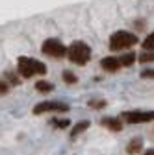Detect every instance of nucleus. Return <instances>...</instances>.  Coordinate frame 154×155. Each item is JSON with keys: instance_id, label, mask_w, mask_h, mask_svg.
<instances>
[{"instance_id": "nucleus-1", "label": "nucleus", "mask_w": 154, "mask_h": 155, "mask_svg": "<svg viewBox=\"0 0 154 155\" xmlns=\"http://www.w3.org/2000/svg\"><path fill=\"white\" fill-rule=\"evenodd\" d=\"M17 70L23 78H33V76H45L47 74V65L32 59V57H19V63H17Z\"/></svg>"}, {"instance_id": "nucleus-2", "label": "nucleus", "mask_w": 154, "mask_h": 155, "mask_svg": "<svg viewBox=\"0 0 154 155\" xmlns=\"http://www.w3.org/2000/svg\"><path fill=\"white\" fill-rule=\"evenodd\" d=\"M67 57H69V61L71 63H74V65H86L89 59H91V48L86 45V43H82V41H74V43H71V46L67 48V54H65Z\"/></svg>"}, {"instance_id": "nucleus-3", "label": "nucleus", "mask_w": 154, "mask_h": 155, "mask_svg": "<svg viewBox=\"0 0 154 155\" xmlns=\"http://www.w3.org/2000/svg\"><path fill=\"white\" fill-rule=\"evenodd\" d=\"M134 45H138V35L132 33V31H126V30H121V31H115L111 37H110V48L113 52H121V50H126Z\"/></svg>"}, {"instance_id": "nucleus-4", "label": "nucleus", "mask_w": 154, "mask_h": 155, "mask_svg": "<svg viewBox=\"0 0 154 155\" xmlns=\"http://www.w3.org/2000/svg\"><path fill=\"white\" fill-rule=\"evenodd\" d=\"M41 50H43V54L45 55H50V57H56V59H60V57H65V54H67V48H65V45L60 41V39H47V41L43 43V46H41Z\"/></svg>"}, {"instance_id": "nucleus-5", "label": "nucleus", "mask_w": 154, "mask_h": 155, "mask_svg": "<svg viewBox=\"0 0 154 155\" xmlns=\"http://www.w3.org/2000/svg\"><path fill=\"white\" fill-rule=\"evenodd\" d=\"M123 118L128 124H145L154 120V113L152 111H126L123 113Z\"/></svg>"}, {"instance_id": "nucleus-6", "label": "nucleus", "mask_w": 154, "mask_h": 155, "mask_svg": "<svg viewBox=\"0 0 154 155\" xmlns=\"http://www.w3.org/2000/svg\"><path fill=\"white\" fill-rule=\"evenodd\" d=\"M61 113V111H69L67 104L61 102H41L33 107V114H43V113Z\"/></svg>"}, {"instance_id": "nucleus-7", "label": "nucleus", "mask_w": 154, "mask_h": 155, "mask_svg": "<svg viewBox=\"0 0 154 155\" xmlns=\"http://www.w3.org/2000/svg\"><path fill=\"white\" fill-rule=\"evenodd\" d=\"M100 67L104 70H108V72H117L121 68V63H119V59L115 55H108V57H104V59L100 61Z\"/></svg>"}, {"instance_id": "nucleus-8", "label": "nucleus", "mask_w": 154, "mask_h": 155, "mask_svg": "<svg viewBox=\"0 0 154 155\" xmlns=\"http://www.w3.org/2000/svg\"><path fill=\"white\" fill-rule=\"evenodd\" d=\"M100 124H102L104 127L113 129V131H121V129H123V120H121V118H102Z\"/></svg>"}, {"instance_id": "nucleus-9", "label": "nucleus", "mask_w": 154, "mask_h": 155, "mask_svg": "<svg viewBox=\"0 0 154 155\" xmlns=\"http://www.w3.org/2000/svg\"><path fill=\"white\" fill-rule=\"evenodd\" d=\"M141 150H143L141 139H134V140H130L128 146H126V153H128V155H136V153H139Z\"/></svg>"}, {"instance_id": "nucleus-10", "label": "nucleus", "mask_w": 154, "mask_h": 155, "mask_svg": "<svg viewBox=\"0 0 154 155\" xmlns=\"http://www.w3.org/2000/svg\"><path fill=\"white\" fill-rule=\"evenodd\" d=\"M89 126H91V124H89L87 120H84V122H78V124H76V126L71 129V139H76V137H78L80 133H84V131H86Z\"/></svg>"}, {"instance_id": "nucleus-11", "label": "nucleus", "mask_w": 154, "mask_h": 155, "mask_svg": "<svg viewBox=\"0 0 154 155\" xmlns=\"http://www.w3.org/2000/svg\"><path fill=\"white\" fill-rule=\"evenodd\" d=\"M117 59H119L121 67H130V65L136 63V54H123L121 57H117Z\"/></svg>"}, {"instance_id": "nucleus-12", "label": "nucleus", "mask_w": 154, "mask_h": 155, "mask_svg": "<svg viewBox=\"0 0 154 155\" xmlns=\"http://www.w3.org/2000/svg\"><path fill=\"white\" fill-rule=\"evenodd\" d=\"M35 89L39 91V92H52V91H54V85L48 83V81H43V80H41V81H37V83H35Z\"/></svg>"}, {"instance_id": "nucleus-13", "label": "nucleus", "mask_w": 154, "mask_h": 155, "mask_svg": "<svg viewBox=\"0 0 154 155\" xmlns=\"http://www.w3.org/2000/svg\"><path fill=\"white\" fill-rule=\"evenodd\" d=\"M50 124H52V126H56V127H60V129H63V127L71 126V120H69V118H52V120H50Z\"/></svg>"}, {"instance_id": "nucleus-14", "label": "nucleus", "mask_w": 154, "mask_h": 155, "mask_svg": "<svg viewBox=\"0 0 154 155\" xmlns=\"http://www.w3.org/2000/svg\"><path fill=\"white\" fill-rule=\"evenodd\" d=\"M143 50H147V52H152L154 50V33L147 35V39L143 41Z\"/></svg>"}, {"instance_id": "nucleus-15", "label": "nucleus", "mask_w": 154, "mask_h": 155, "mask_svg": "<svg viewBox=\"0 0 154 155\" xmlns=\"http://www.w3.org/2000/svg\"><path fill=\"white\" fill-rule=\"evenodd\" d=\"M63 81H65V83H76V81H78V78H76L72 72L65 70V72H63Z\"/></svg>"}, {"instance_id": "nucleus-16", "label": "nucleus", "mask_w": 154, "mask_h": 155, "mask_svg": "<svg viewBox=\"0 0 154 155\" xmlns=\"http://www.w3.org/2000/svg\"><path fill=\"white\" fill-rule=\"evenodd\" d=\"M152 59H154V55H152V52H143L141 55H139V61L141 63H152Z\"/></svg>"}, {"instance_id": "nucleus-17", "label": "nucleus", "mask_w": 154, "mask_h": 155, "mask_svg": "<svg viewBox=\"0 0 154 155\" xmlns=\"http://www.w3.org/2000/svg\"><path fill=\"white\" fill-rule=\"evenodd\" d=\"M106 105V100H89V107L91 109H102Z\"/></svg>"}, {"instance_id": "nucleus-18", "label": "nucleus", "mask_w": 154, "mask_h": 155, "mask_svg": "<svg viewBox=\"0 0 154 155\" xmlns=\"http://www.w3.org/2000/svg\"><path fill=\"white\" fill-rule=\"evenodd\" d=\"M9 91V87H8V83L4 81V80H0V96H2V94H6Z\"/></svg>"}, {"instance_id": "nucleus-19", "label": "nucleus", "mask_w": 154, "mask_h": 155, "mask_svg": "<svg viewBox=\"0 0 154 155\" xmlns=\"http://www.w3.org/2000/svg\"><path fill=\"white\" fill-rule=\"evenodd\" d=\"M143 78H150V80H152V76H154V72H152V68L150 70H143V74H141Z\"/></svg>"}, {"instance_id": "nucleus-20", "label": "nucleus", "mask_w": 154, "mask_h": 155, "mask_svg": "<svg viewBox=\"0 0 154 155\" xmlns=\"http://www.w3.org/2000/svg\"><path fill=\"white\" fill-rule=\"evenodd\" d=\"M143 155H154V150H152V148H150V150H147V151H145V153H143Z\"/></svg>"}]
</instances>
